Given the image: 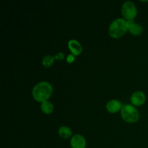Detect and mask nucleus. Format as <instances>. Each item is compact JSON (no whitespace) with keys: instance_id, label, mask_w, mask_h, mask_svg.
Wrapping results in <instances>:
<instances>
[{"instance_id":"obj_1","label":"nucleus","mask_w":148,"mask_h":148,"mask_svg":"<svg viewBox=\"0 0 148 148\" xmlns=\"http://www.w3.org/2000/svg\"><path fill=\"white\" fill-rule=\"evenodd\" d=\"M53 93V87L49 82L42 81L34 86L32 90V95L35 101L43 103L48 101Z\"/></svg>"},{"instance_id":"obj_2","label":"nucleus","mask_w":148,"mask_h":148,"mask_svg":"<svg viewBox=\"0 0 148 148\" xmlns=\"http://www.w3.org/2000/svg\"><path fill=\"white\" fill-rule=\"evenodd\" d=\"M128 30L127 20L122 18H117L114 20L108 27V35L112 38H120L124 36Z\"/></svg>"},{"instance_id":"obj_3","label":"nucleus","mask_w":148,"mask_h":148,"mask_svg":"<svg viewBox=\"0 0 148 148\" xmlns=\"http://www.w3.org/2000/svg\"><path fill=\"white\" fill-rule=\"evenodd\" d=\"M121 116L125 122L133 124L140 119V112L133 105L125 104L121 110Z\"/></svg>"},{"instance_id":"obj_4","label":"nucleus","mask_w":148,"mask_h":148,"mask_svg":"<svg viewBox=\"0 0 148 148\" xmlns=\"http://www.w3.org/2000/svg\"><path fill=\"white\" fill-rule=\"evenodd\" d=\"M121 14L127 21L134 20L137 15V9L134 3L131 1H125L121 7Z\"/></svg>"},{"instance_id":"obj_5","label":"nucleus","mask_w":148,"mask_h":148,"mask_svg":"<svg viewBox=\"0 0 148 148\" xmlns=\"http://www.w3.org/2000/svg\"><path fill=\"white\" fill-rule=\"evenodd\" d=\"M131 103L134 106H141L146 101V95L143 91H136L131 96Z\"/></svg>"},{"instance_id":"obj_6","label":"nucleus","mask_w":148,"mask_h":148,"mask_svg":"<svg viewBox=\"0 0 148 148\" xmlns=\"http://www.w3.org/2000/svg\"><path fill=\"white\" fill-rule=\"evenodd\" d=\"M72 148H86L87 142L81 134H75L72 137L70 141Z\"/></svg>"},{"instance_id":"obj_7","label":"nucleus","mask_w":148,"mask_h":148,"mask_svg":"<svg viewBox=\"0 0 148 148\" xmlns=\"http://www.w3.org/2000/svg\"><path fill=\"white\" fill-rule=\"evenodd\" d=\"M127 27L130 33L134 36H139L142 35L143 32V27L140 24H137L134 20L127 21Z\"/></svg>"},{"instance_id":"obj_8","label":"nucleus","mask_w":148,"mask_h":148,"mask_svg":"<svg viewBox=\"0 0 148 148\" xmlns=\"http://www.w3.org/2000/svg\"><path fill=\"white\" fill-rule=\"evenodd\" d=\"M68 48L75 56H79L82 52V47L80 43L75 39H72L68 42Z\"/></svg>"},{"instance_id":"obj_9","label":"nucleus","mask_w":148,"mask_h":148,"mask_svg":"<svg viewBox=\"0 0 148 148\" xmlns=\"http://www.w3.org/2000/svg\"><path fill=\"white\" fill-rule=\"evenodd\" d=\"M122 106H123L121 105V103L120 101L114 99L107 103L106 110L108 112L111 114H116L119 111H121Z\"/></svg>"},{"instance_id":"obj_10","label":"nucleus","mask_w":148,"mask_h":148,"mask_svg":"<svg viewBox=\"0 0 148 148\" xmlns=\"http://www.w3.org/2000/svg\"><path fill=\"white\" fill-rule=\"evenodd\" d=\"M58 134H59V137H62L63 139H69V137L72 136V130L70 128L66 126H62L59 127V130H58Z\"/></svg>"},{"instance_id":"obj_11","label":"nucleus","mask_w":148,"mask_h":148,"mask_svg":"<svg viewBox=\"0 0 148 148\" xmlns=\"http://www.w3.org/2000/svg\"><path fill=\"white\" fill-rule=\"evenodd\" d=\"M53 108L54 107L53 103L49 101H44L40 104V109L45 114H51L53 111Z\"/></svg>"},{"instance_id":"obj_12","label":"nucleus","mask_w":148,"mask_h":148,"mask_svg":"<svg viewBox=\"0 0 148 148\" xmlns=\"http://www.w3.org/2000/svg\"><path fill=\"white\" fill-rule=\"evenodd\" d=\"M55 60H56L55 56H52L51 55H46V56H43V59H42V65L45 68H50L53 66Z\"/></svg>"},{"instance_id":"obj_13","label":"nucleus","mask_w":148,"mask_h":148,"mask_svg":"<svg viewBox=\"0 0 148 148\" xmlns=\"http://www.w3.org/2000/svg\"><path fill=\"white\" fill-rule=\"evenodd\" d=\"M75 56L73 54H69L68 55L67 57H66V62L69 64H72L75 62Z\"/></svg>"},{"instance_id":"obj_14","label":"nucleus","mask_w":148,"mask_h":148,"mask_svg":"<svg viewBox=\"0 0 148 148\" xmlns=\"http://www.w3.org/2000/svg\"><path fill=\"white\" fill-rule=\"evenodd\" d=\"M55 58H56V59H57V60L62 61L64 59V54L63 53H62V52H59V53H56V54L55 55Z\"/></svg>"}]
</instances>
